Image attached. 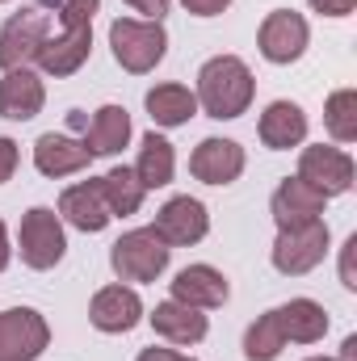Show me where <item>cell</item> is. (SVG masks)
Returning a JSON list of instances; mask_svg holds the SVG:
<instances>
[{"label":"cell","instance_id":"1","mask_svg":"<svg viewBox=\"0 0 357 361\" xmlns=\"http://www.w3.org/2000/svg\"><path fill=\"white\" fill-rule=\"evenodd\" d=\"M253 92H257V80H253V72L240 55H214V59L202 63L193 97H198V109H206V118L231 122V118L248 114Z\"/></svg>","mask_w":357,"mask_h":361},{"label":"cell","instance_id":"2","mask_svg":"<svg viewBox=\"0 0 357 361\" xmlns=\"http://www.w3.org/2000/svg\"><path fill=\"white\" fill-rule=\"evenodd\" d=\"M109 47H114V59L122 63V72L131 76H147L164 51H169V34L160 21H135V17H118L109 25Z\"/></svg>","mask_w":357,"mask_h":361},{"label":"cell","instance_id":"3","mask_svg":"<svg viewBox=\"0 0 357 361\" xmlns=\"http://www.w3.org/2000/svg\"><path fill=\"white\" fill-rule=\"evenodd\" d=\"M169 257H173V248L152 227H135L122 240H114V248H109V265L122 281H156L169 269Z\"/></svg>","mask_w":357,"mask_h":361},{"label":"cell","instance_id":"4","mask_svg":"<svg viewBox=\"0 0 357 361\" xmlns=\"http://www.w3.org/2000/svg\"><path fill=\"white\" fill-rule=\"evenodd\" d=\"M47 38H51V13H47L42 4H30V8H21V13H13V17L0 25V68L13 72V68L38 63Z\"/></svg>","mask_w":357,"mask_h":361},{"label":"cell","instance_id":"5","mask_svg":"<svg viewBox=\"0 0 357 361\" xmlns=\"http://www.w3.org/2000/svg\"><path fill=\"white\" fill-rule=\"evenodd\" d=\"M328 223L324 219H311V223H298V227H282L277 240H273V269L286 273V277H303L311 273L324 257H328Z\"/></svg>","mask_w":357,"mask_h":361},{"label":"cell","instance_id":"6","mask_svg":"<svg viewBox=\"0 0 357 361\" xmlns=\"http://www.w3.org/2000/svg\"><path fill=\"white\" fill-rule=\"evenodd\" d=\"M17 248L21 261L30 269H55L68 252V235H63V219L51 206H34L21 214V231H17Z\"/></svg>","mask_w":357,"mask_h":361},{"label":"cell","instance_id":"7","mask_svg":"<svg viewBox=\"0 0 357 361\" xmlns=\"http://www.w3.org/2000/svg\"><path fill=\"white\" fill-rule=\"evenodd\" d=\"M51 345V328L34 307L0 311V361H38Z\"/></svg>","mask_w":357,"mask_h":361},{"label":"cell","instance_id":"8","mask_svg":"<svg viewBox=\"0 0 357 361\" xmlns=\"http://www.w3.org/2000/svg\"><path fill=\"white\" fill-rule=\"evenodd\" d=\"M298 177L307 180L311 189H320L324 197H337V193H349L353 189V156L341 152V147H303L298 156Z\"/></svg>","mask_w":357,"mask_h":361},{"label":"cell","instance_id":"9","mask_svg":"<svg viewBox=\"0 0 357 361\" xmlns=\"http://www.w3.org/2000/svg\"><path fill=\"white\" fill-rule=\"evenodd\" d=\"M152 231H156L169 248H189V244L206 240V231H210V214H206V206H202L198 197L181 193V197H169V202L160 206Z\"/></svg>","mask_w":357,"mask_h":361},{"label":"cell","instance_id":"10","mask_svg":"<svg viewBox=\"0 0 357 361\" xmlns=\"http://www.w3.org/2000/svg\"><path fill=\"white\" fill-rule=\"evenodd\" d=\"M257 42H261V55L269 63H294V59H303V51L311 42V30L294 8H273L261 21Z\"/></svg>","mask_w":357,"mask_h":361},{"label":"cell","instance_id":"11","mask_svg":"<svg viewBox=\"0 0 357 361\" xmlns=\"http://www.w3.org/2000/svg\"><path fill=\"white\" fill-rule=\"evenodd\" d=\"M143 319V302L131 286H101L89 302V324L97 332H109V336H122L131 332L135 324Z\"/></svg>","mask_w":357,"mask_h":361},{"label":"cell","instance_id":"12","mask_svg":"<svg viewBox=\"0 0 357 361\" xmlns=\"http://www.w3.org/2000/svg\"><path fill=\"white\" fill-rule=\"evenodd\" d=\"M89 51H92V25H63V34H51L42 55H38V68L55 80L80 72L89 63Z\"/></svg>","mask_w":357,"mask_h":361},{"label":"cell","instance_id":"13","mask_svg":"<svg viewBox=\"0 0 357 361\" xmlns=\"http://www.w3.org/2000/svg\"><path fill=\"white\" fill-rule=\"evenodd\" d=\"M59 219L72 223V227L85 231V235L105 231V223H109L114 214H109V202H105V193H101V177L80 180V185H68L63 197H59Z\"/></svg>","mask_w":357,"mask_h":361},{"label":"cell","instance_id":"14","mask_svg":"<svg viewBox=\"0 0 357 361\" xmlns=\"http://www.w3.org/2000/svg\"><path fill=\"white\" fill-rule=\"evenodd\" d=\"M189 173L202 185H231L244 173V147L236 139H202L189 156Z\"/></svg>","mask_w":357,"mask_h":361},{"label":"cell","instance_id":"15","mask_svg":"<svg viewBox=\"0 0 357 361\" xmlns=\"http://www.w3.org/2000/svg\"><path fill=\"white\" fill-rule=\"evenodd\" d=\"M324 202H328V197H324L320 189H311L303 177H286L273 189L269 210H273V223H277V231H282V227H298V223L320 219V214H324Z\"/></svg>","mask_w":357,"mask_h":361},{"label":"cell","instance_id":"16","mask_svg":"<svg viewBox=\"0 0 357 361\" xmlns=\"http://www.w3.org/2000/svg\"><path fill=\"white\" fill-rule=\"evenodd\" d=\"M169 286H173V298L185 302V307H193V311H214L231 294L227 277L214 269V265H185Z\"/></svg>","mask_w":357,"mask_h":361},{"label":"cell","instance_id":"17","mask_svg":"<svg viewBox=\"0 0 357 361\" xmlns=\"http://www.w3.org/2000/svg\"><path fill=\"white\" fill-rule=\"evenodd\" d=\"M42 105H47V89H42V80L30 68L4 72V80H0V118L30 122V118L42 114Z\"/></svg>","mask_w":357,"mask_h":361},{"label":"cell","instance_id":"18","mask_svg":"<svg viewBox=\"0 0 357 361\" xmlns=\"http://www.w3.org/2000/svg\"><path fill=\"white\" fill-rule=\"evenodd\" d=\"M89 147L80 143V139H72V135H42L38 143H34V169L42 173V177H72V173H80V169H89Z\"/></svg>","mask_w":357,"mask_h":361},{"label":"cell","instance_id":"19","mask_svg":"<svg viewBox=\"0 0 357 361\" xmlns=\"http://www.w3.org/2000/svg\"><path fill=\"white\" fill-rule=\"evenodd\" d=\"M257 135L273 152H290V147H298L307 139V114L294 101H273L261 114V122H257Z\"/></svg>","mask_w":357,"mask_h":361},{"label":"cell","instance_id":"20","mask_svg":"<svg viewBox=\"0 0 357 361\" xmlns=\"http://www.w3.org/2000/svg\"><path fill=\"white\" fill-rule=\"evenodd\" d=\"M273 315H277L282 336L294 341V345H315V341H324V332H328V311H324L315 298H290V302H282Z\"/></svg>","mask_w":357,"mask_h":361},{"label":"cell","instance_id":"21","mask_svg":"<svg viewBox=\"0 0 357 361\" xmlns=\"http://www.w3.org/2000/svg\"><path fill=\"white\" fill-rule=\"evenodd\" d=\"M147 319H152L156 336H164L169 345H198V341H206V315L193 311V307H185V302H177V298L156 302V311Z\"/></svg>","mask_w":357,"mask_h":361},{"label":"cell","instance_id":"22","mask_svg":"<svg viewBox=\"0 0 357 361\" xmlns=\"http://www.w3.org/2000/svg\"><path fill=\"white\" fill-rule=\"evenodd\" d=\"M89 156H118L126 143H131V114L122 105H101L92 114V122L85 126V139Z\"/></svg>","mask_w":357,"mask_h":361},{"label":"cell","instance_id":"23","mask_svg":"<svg viewBox=\"0 0 357 361\" xmlns=\"http://www.w3.org/2000/svg\"><path fill=\"white\" fill-rule=\"evenodd\" d=\"M177 173V152H173V143L164 139V135H143V143H139V160H135V177L143 189H164L169 180Z\"/></svg>","mask_w":357,"mask_h":361},{"label":"cell","instance_id":"24","mask_svg":"<svg viewBox=\"0 0 357 361\" xmlns=\"http://www.w3.org/2000/svg\"><path fill=\"white\" fill-rule=\"evenodd\" d=\"M143 105H147L152 122H156V126H164V130L185 126V122L198 114V97L185 89V85H156V89L143 97Z\"/></svg>","mask_w":357,"mask_h":361},{"label":"cell","instance_id":"25","mask_svg":"<svg viewBox=\"0 0 357 361\" xmlns=\"http://www.w3.org/2000/svg\"><path fill=\"white\" fill-rule=\"evenodd\" d=\"M101 193H105V202H109V214L114 219H126V214H135L139 206H143V185L135 177V169H126V164H118V169H109L105 177H101Z\"/></svg>","mask_w":357,"mask_h":361},{"label":"cell","instance_id":"26","mask_svg":"<svg viewBox=\"0 0 357 361\" xmlns=\"http://www.w3.org/2000/svg\"><path fill=\"white\" fill-rule=\"evenodd\" d=\"M282 349H286V336H282L273 311H265L257 324H248V332H244V357L248 361H277Z\"/></svg>","mask_w":357,"mask_h":361},{"label":"cell","instance_id":"27","mask_svg":"<svg viewBox=\"0 0 357 361\" xmlns=\"http://www.w3.org/2000/svg\"><path fill=\"white\" fill-rule=\"evenodd\" d=\"M324 126L337 143H353L357 139V89H337L324 105Z\"/></svg>","mask_w":357,"mask_h":361},{"label":"cell","instance_id":"28","mask_svg":"<svg viewBox=\"0 0 357 361\" xmlns=\"http://www.w3.org/2000/svg\"><path fill=\"white\" fill-rule=\"evenodd\" d=\"M353 252H357V235H349V240H345V248H341V281H345V290H357Z\"/></svg>","mask_w":357,"mask_h":361},{"label":"cell","instance_id":"29","mask_svg":"<svg viewBox=\"0 0 357 361\" xmlns=\"http://www.w3.org/2000/svg\"><path fill=\"white\" fill-rule=\"evenodd\" d=\"M320 17H349L357 8V0H307Z\"/></svg>","mask_w":357,"mask_h":361},{"label":"cell","instance_id":"30","mask_svg":"<svg viewBox=\"0 0 357 361\" xmlns=\"http://www.w3.org/2000/svg\"><path fill=\"white\" fill-rule=\"evenodd\" d=\"M13 173H17V143L0 135V185L13 177Z\"/></svg>","mask_w":357,"mask_h":361},{"label":"cell","instance_id":"31","mask_svg":"<svg viewBox=\"0 0 357 361\" xmlns=\"http://www.w3.org/2000/svg\"><path fill=\"white\" fill-rule=\"evenodd\" d=\"M181 4H185L193 17H219V13H223L231 0H181Z\"/></svg>","mask_w":357,"mask_h":361},{"label":"cell","instance_id":"32","mask_svg":"<svg viewBox=\"0 0 357 361\" xmlns=\"http://www.w3.org/2000/svg\"><path fill=\"white\" fill-rule=\"evenodd\" d=\"M126 4H131L135 13H143L147 21H160V17L169 13V4H173V0H126Z\"/></svg>","mask_w":357,"mask_h":361},{"label":"cell","instance_id":"33","mask_svg":"<svg viewBox=\"0 0 357 361\" xmlns=\"http://www.w3.org/2000/svg\"><path fill=\"white\" fill-rule=\"evenodd\" d=\"M135 361H193V357H185L177 349H156V345H152V349H143Z\"/></svg>","mask_w":357,"mask_h":361},{"label":"cell","instance_id":"34","mask_svg":"<svg viewBox=\"0 0 357 361\" xmlns=\"http://www.w3.org/2000/svg\"><path fill=\"white\" fill-rule=\"evenodd\" d=\"M8 261H13V248H8V231H4V223H0V273L8 269Z\"/></svg>","mask_w":357,"mask_h":361},{"label":"cell","instance_id":"35","mask_svg":"<svg viewBox=\"0 0 357 361\" xmlns=\"http://www.w3.org/2000/svg\"><path fill=\"white\" fill-rule=\"evenodd\" d=\"M337 361H357V336H345V345H341V357Z\"/></svg>","mask_w":357,"mask_h":361},{"label":"cell","instance_id":"36","mask_svg":"<svg viewBox=\"0 0 357 361\" xmlns=\"http://www.w3.org/2000/svg\"><path fill=\"white\" fill-rule=\"evenodd\" d=\"M307 361H337V357H307Z\"/></svg>","mask_w":357,"mask_h":361},{"label":"cell","instance_id":"37","mask_svg":"<svg viewBox=\"0 0 357 361\" xmlns=\"http://www.w3.org/2000/svg\"><path fill=\"white\" fill-rule=\"evenodd\" d=\"M0 4H4V0H0Z\"/></svg>","mask_w":357,"mask_h":361}]
</instances>
